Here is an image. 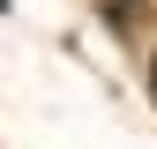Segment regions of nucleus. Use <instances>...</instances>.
Wrapping results in <instances>:
<instances>
[{
	"instance_id": "f257e3e1",
	"label": "nucleus",
	"mask_w": 157,
	"mask_h": 149,
	"mask_svg": "<svg viewBox=\"0 0 157 149\" xmlns=\"http://www.w3.org/2000/svg\"><path fill=\"white\" fill-rule=\"evenodd\" d=\"M105 8V23H135V0H97Z\"/></svg>"
},
{
	"instance_id": "f03ea898",
	"label": "nucleus",
	"mask_w": 157,
	"mask_h": 149,
	"mask_svg": "<svg viewBox=\"0 0 157 149\" xmlns=\"http://www.w3.org/2000/svg\"><path fill=\"white\" fill-rule=\"evenodd\" d=\"M150 97H157V52H150Z\"/></svg>"
}]
</instances>
